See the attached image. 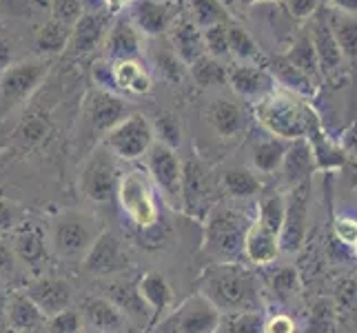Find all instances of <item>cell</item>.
<instances>
[{
	"mask_svg": "<svg viewBox=\"0 0 357 333\" xmlns=\"http://www.w3.org/2000/svg\"><path fill=\"white\" fill-rule=\"evenodd\" d=\"M198 291L222 316L262 309V291L257 276L240 262L208 265L200 276Z\"/></svg>",
	"mask_w": 357,
	"mask_h": 333,
	"instance_id": "cell-1",
	"label": "cell"
},
{
	"mask_svg": "<svg viewBox=\"0 0 357 333\" xmlns=\"http://www.w3.org/2000/svg\"><path fill=\"white\" fill-rule=\"evenodd\" d=\"M253 218L242 209L213 205L204 216L202 249L213 262H240L246 231Z\"/></svg>",
	"mask_w": 357,
	"mask_h": 333,
	"instance_id": "cell-2",
	"label": "cell"
},
{
	"mask_svg": "<svg viewBox=\"0 0 357 333\" xmlns=\"http://www.w3.org/2000/svg\"><path fill=\"white\" fill-rule=\"evenodd\" d=\"M253 114L268 135L293 142L302 140L306 135V127H309V120L315 111L289 91L275 89L255 103Z\"/></svg>",
	"mask_w": 357,
	"mask_h": 333,
	"instance_id": "cell-3",
	"label": "cell"
},
{
	"mask_svg": "<svg viewBox=\"0 0 357 333\" xmlns=\"http://www.w3.org/2000/svg\"><path fill=\"white\" fill-rule=\"evenodd\" d=\"M100 233L102 225L93 214L65 212L52 222L49 244H52V251L63 260H82Z\"/></svg>",
	"mask_w": 357,
	"mask_h": 333,
	"instance_id": "cell-4",
	"label": "cell"
},
{
	"mask_svg": "<svg viewBox=\"0 0 357 333\" xmlns=\"http://www.w3.org/2000/svg\"><path fill=\"white\" fill-rule=\"evenodd\" d=\"M118 202L127 218L138 229H153L160 220L155 187L151 178L140 169H129L120 174L116 187Z\"/></svg>",
	"mask_w": 357,
	"mask_h": 333,
	"instance_id": "cell-5",
	"label": "cell"
},
{
	"mask_svg": "<svg viewBox=\"0 0 357 333\" xmlns=\"http://www.w3.org/2000/svg\"><path fill=\"white\" fill-rule=\"evenodd\" d=\"M220 313L200 291L191 293L178 306L151 325V333H218Z\"/></svg>",
	"mask_w": 357,
	"mask_h": 333,
	"instance_id": "cell-6",
	"label": "cell"
},
{
	"mask_svg": "<svg viewBox=\"0 0 357 333\" xmlns=\"http://www.w3.org/2000/svg\"><path fill=\"white\" fill-rule=\"evenodd\" d=\"M155 142L151 120H146L140 114H129L125 120H120L114 129H109L102 135V147L118 160L125 163H133L146 151L151 149V145Z\"/></svg>",
	"mask_w": 357,
	"mask_h": 333,
	"instance_id": "cell-7",
	"label": "cell"
},
{
	"mask_svg": "<svg viewBox=\"0 0 357 333\" xmlns=\"http://www.w3.org/2000/svg\"><path fill=\"white\" fill-rule=\"evenodd\" d=\"M311 222V182L284 191V220L280 229V249L287 253H298L306 240Z\"/></svg>",
	"mask_w": 357,
	"mask_h": 333,
	"instance_id": "cell-8",
	"label": "cell"
},
{
	"mask_svg": "<svg viewBox=\"0 0 357 333\" xmlns=\"http://www.w3.org/2000/svg\"><path fill=\"white\" fill-rule=\"evenodd\" d=\"M120 171L116 165V158L100 145L91 151L82 171H80V193L84 200L93 205H105L116 195Z\"/></svg>",
	"mask_w": 357,
	"mask_h": 333,
	"instance_id": "cell-9",
	"label": "cell"
},
{
	"mask_svg": "<svg viewBox=\"0 0 357 333\" xmlns=\"http://www.w3.org/2000/svg\"><path fill=\"white\" fill-rule=\"evenodd\" d=\"M146 176L151 178L153 187L162 193V198L180 209V184H182V160L176 149L153 142L146 151Z\"/></svg>",
	"mask_w": 357,
	"mask_h": 333,
	"instance_id": "cell-10",
	"label": "cell"
},
{
	"mask_svg": "<svg viewBox=\"0 0 357 333\" xmlns=\"http://www.w3.org/2000/svg\"><path fill=\"white\" fill-rule=\"evenodd\" d=\"M49 73L47 58H31L14 63L3 76H0V96L7 105H16L27 101V98L40 87Z\"/></svg>",
	"mask_w": 357,
	"mask_h": 333,
	"instance_id": "cell-11",
	"label": "cell"
},
{
	"mask_svg": "<svg viewBox=\"0 0 357 333\" xmlns=\"http://www.w3.org/2000/svg\"><path fill=\"white\" fill-rule=\"evenodd\" d=\"M211 198V182L208 174L200 160L189 158L182 163V184H180V209L191 218H202L213 205H208Z\"/></svg>",
	"mask_w": 357,
	"mask_h": 333,
	"instance_id": "cell-12",
	"label": "cell"
},
{
	"mask_svg": "<svg viewBox=\"0 0 357 333\" xmlns=\"http://www.w3.org/2000/svg\"><path fill=\"white\" fill-rule=\"evenodd\" d=\"M309 36H311L315 54H317L319 76H322L324 80L337 82L342 78L344 69H347V63H344V56H342L340 47L335 43V36L328 27L326 9H319V14L313 16V22L309 27Z\"/></svg>",
	"mask_w": 357,
	"mask_h": 333,
	"instance_id": "cell-13",
	"label": "cell"
},
{
	"mask_svg": "<svg viewBox=\"0 0 357 333\" xmlns=\"http://www.w3.org/2000/svg\"><path fill=\"white\" fill-rule=\"evenodd\" d=\"M84 271H89L93 276H114L125 271L129 267V256L125 244L120 242V238L112 231H102L91 244V249L87 256L82 258Z\"/></svg>",
	"mask_w": 357,
	"mask_h": 333,
	"instance_id": "cell-14",
	"label": "cell"
},
{
	"mask_svg": "<svg viewBox=\"0 0 357 333\" xmlns=\"http://www.w3.org/2000/svg\"><path fill=\"white\" fill-rule=\"evenodd\" d=\"M129 116V105L118 98L114 91L96 89L87 96L84 103V120L93 133L105 135L109 129H114L120 120Z\"/></svg>",
	"mask_w": 357,
	"mask_h": 333,
	"instance_id": "cell-15",
	"label": "cell"
},
{
	"mask_svg": "<svg viewBox=\"0 0 357 333\" xmlns=\"http://www.w3.org/2000/svg\"><path fill=\"white\" fill-rule=\"evenodd\" d=\"M24 293L29 295V300L38 306L45 318H54L56 313L69 309L73 298V289L69 282L54 276L36 278Z\"/></svg>",
	"mask_w": 357,
	"mask_h": 333,
	"instance_id": "cell-16",
	"label": "cell"
},
{
	"mask_svg": "<svg viewBox=\"0 0 357 333\" xmlns=\"http://www.w3.org/2000/svg\"><path fill=\"white\" fill-rule=\"evenodd\" d=\"M206 122L213 129V133L222 140L240 138L246 131V114L244 109L231 101V98H215L206 107Z\"/></svg>",
	"mask_w": 357,
	"mask_h": 333,
	"instance_id": "cell-17",
	"label": "cell"
},
{
	"mask_svg": "<svg viewBox=\"0 0 357 333\" xmlns=\"http://www.w3.org/2000/svg\"><path fill=\"white\" fill-rule=\"evenodd\" d=\"M280 253V233L260 225L253 218L242 246V256L246 258V262H251L253 267H268L278 260Z\"/></svg>",
	"mask_w": 357,
	"mask_h": 333,
	"instance_id": "cell-18",
	"label": "cell"
},
{
	"mask_svg": "<svg viewBox=\"0 0 357 333\" xmlns=\"http://www.w3.org/2000/svg\"><path fill=\"white\" fill-rule=\"evenodd\" d=\"M227 82L238 96L246 98V101H262L264 96L275 91V80L273 76L262 69L260 65H236L229 69Z\"/></svg>",
	"mask_w": 357,
	"mask_h": 333,
	"instance_id": "cell-19",
	"label": "cell"
},
{
	"mask_svg": "<svg viewBox=\"0 0 357 333\" xmlns=\"http://www.w3.org/2000/svg\"><path fill=\"white\" fill-rule=\"evenodd\" d=\"M140 300L144 302L146 311L151 316V323L160 320L165 313L174 309V289L169 280L160 271H146V274L135 282Z\"/></svg>",
	"mask_w": 357,
	"mask_h": 333,
	"instance_id": "cell-20",
	"label": "cell"
},
{
	"mask_svg": "<svg viewBox=\"0 0 357 333\" xmlns=\"http://www.w3.org/2000/svg\"><path fill=\"white\" fill-rule=\"evenodd\" d=\"M174 22V9L167 0H133L131 24L144 36H160Z\"/></svg>",
	"mask_w": 357,
	"mask_h": 333,
	"instance_id": "cell-21",
	"label": "cell"
},
{
	"mask_svg": "<svg viewBox=\"0 0 357 333\" xmlns=\"http://www.w3.org/2000/svg\"><path fill=\"white\" fill-rule=\"evenodd\" d=\"M49 236L45 233L43 227L29 225V222H20L16 227V238H14V253L16 260H20L31 267L38 269L49 260Z\"/></svg>",
	"mask_w": 357,
	"mask_h": 333,
	"instance_id": "cell-22",
	"label": "cell"
},
{
	"mask_svg": "<svg viewBox=\"0 0 357 333\" xmlns=\"http://www.w3.org/2000/svg\"><path fill=\"white\" fill-rule=\"evenodd\" d=\"M313 171H315V160H313L309 142L304 138L289 142L287 156L282 160V167H280L282 187L291 189V187H298L302 182H311Z\"/></svg>",
	"mask_w": 357,
	"mask_h": 333,
	"instance_id": "cell-23",
	"label": "cell"
},
{
	"mask_svg": "<svg viewBox=\"0 0 357 333\" xmlns=\"http://www.w3.org/2000/svg\"><path fill=\"white\" fill-rule=\"evenodd\" d=\"M107 31H109V16L98 14V11H91V14L87 11L71 27V40L67 49H71L78 56L89 54L107 38Z\"/></svg>",
	"mask_w": 357,
	"mask_h": 333,
	"instance_id": "cell-24",
	"label": "cell"
},
{
	"mask_svg": "<svg viewBox=\"0 0 357 333\" xmlns=\"http://www.w3.org/2000/svg\"><path fill=\"white\" fill-rule=\"evenodd\" d=\"M220 191L231 200H253L264 191L262 178L249 167H229L218 180Z\"/></svg>",
	"mask_w": 357,
	"mask_h": 333,
	"instance_id": "cell-25",
	"label": "cell"
},
{
	"mask_svg": "<svg viewBox=\"0 0 357 333\" xmlns=\"http://www.w3.org/2000/svg\"><path fill=\"white\" fill-rule=\"evenodd\" d=\"M169 38L174 45V54L182 60L184 65L191 67L200 56H204V43H202V34L195 27L193 20L180 18L174 20L169 27Z\"/></svg>",
	"mask_w": 357,
	"mask_h": 333,
	"instance_id": "cell-26",
	"label": "cell"
},
{
	"mask_svg": "<svg viewBox=\"0 0 357 333\" xmlns=\"http://www.w3.org/2000/svg\"><path fill=\"white\" fill-rule=\"evenodd\" d=\"M107 56L120 63V60H138L140 56V31L133 27L131 20L118 18L105 38Z\"/></svg>",
	"mask_w": 357,
	"mask_h": 333,
	"instance_id": "cell-27",
	"label": "cell"
},
{
	"mask_svg": "<svg viewBox=\"0 0 357 333\" xmlns=\"http://www.w3.org/2000/svg\"><path fill=\"white\" fill-rule=\"evenodd\" d=\"M84 320L100 333H122L127 329V316L109 298H91L84 302Z\"/></svg>",
	"mask_w": 357,
	"mask_h": 333,
	"instance_id": "cell-28",
	"label": "cell"
},
{
	"mask_svg": "<svg viewBox=\"0 0 357 333\" xmlns=\"http://www.w3.org/2000/svg\"><path fill=\"white\" fill-rule=\"evenodd\" d=\"M326 20L344 56V63L351 69H357V16L340 14V11L331 9L326 11Z\"/></svg>",
	"mask_w": 357,
	"mask_h": 333,
	"instance_id": "cell-29",
	"label": "cell"
},
{
	"mask_svg": "<svg viewBox=\"0 0 357 333\" xmlns=\"http://www.w3.org/2000/svg\"><path fill=\"white\" fill-rule=\"evenodd\" d=\"M289 142L280 140L275 135H266V138H260L253 145L251 151V167L257 176H271L278 174L282 167V160L287 156Z\"/></svg>",
	"mask_w": 357,
	"mask_h": 333,
	"instance_id": "cell-30",
	"label": "cell"
},
{
	"mask_svg": "<svg viewBox=\"0 0 357 333\" xmlns=\"http://www.w3.org/2000/svg\"><path fill=\"white\" fill-rule=\"evenodd\" d=\"M5 316H7L9 327L18 333H31L45 323V316L40 313L38 306L29 300L27 293L11 295L5 306Z\"/></svg>",
	"mask_w": 357,
	"mask_h": 333,
	"instance_id": "cell-31",
	"label": "cell"
},
{
	"mask_svg": "<svg viewBox=\"0 0 357 333\" xmlns=\"http://www.w3.org/2000/svg\"><path fill=\"white\" fill-rule=\"evenodd\" d=\"M114 80H116V91H125L133 96L149 94L153 87L149 71H146L138 60H120V63H116Z\"/></svg>",
	"mask_w": 357,
	"mask_h": 333,
	"instance_id": "cell-32",
	"label": "cell"
},
{
	"mask_svg": "<svg viewBox=\"0 0 357 333\" xmlns=\"http://www.w3.org/2000/svg\"><path fill=\"white\" fill-rule=\"evenodd\" d=\"M284 60L298 69L302 76L309 78L313 84H319V65H317V54H315V47H313V40H311V36L309 31H304L300 34L298 38L293 40L291 49L287 52Z\"/></svg>",
	"mask_w": 357,
	"mask_h": 333,
	"instance_id": "cell-33",
	"label": "cell"
},
{
	"mask_svg": "<svg viewBox=\"0 0 357 333\" xmlns=\"http://www.w3.org/2000/svg\"><path fill=\"white\" fill-rule=\"evenodd\" d=\"M69 40H71V27L56 18L45 20L38 27V31H36V49L43 56L63 54L69 47Z\"/></svg>",
	"mask_w": 357,
	"mask_h": 333,
	"instance_id": "cell-34",
	"label": "cell"
},
{
	"mask_svg": "<svg viewBox=\"0 0 357 333\" xmlns=\"http://www.w3.org/2000/svg\"><path fill=\"white\" fill-rule=\"evenodd\" d=\"M271 76H273V80H280L284 87H289L291 91L295 94H304V96H313L317 84H313L306 76H302V73L291 67L284 58H275L268 63V69H266Z\"/></svg>",
	"mask_w": 357,
	"mask_h": 333,
	"instance_id": "cell-35",
	"label": "cell"
},
{
	"mask_svg": "<svg viewBox=\"0 0 357 333\" xmlns=\"http://www.w3.org/2000/svg\"><path fill=\"white\" fill-rule=\"evenodd\" d=\"M229 54H233L238 60H244L246 65L257 63L262 67V63H264L260 47L255 45L251 34L242 29L240 24H229Z\"/></svg>",
	"mask_w": 357,
	"mask_h": 333,
	"instance_id": "cell-36",
	"label": "cell"
},
{
	"mask_svg": "<svg viewBox=\"0 0 357 333\" xmlns=\"http://www.w3.org/2000/svg\"><path fill=\"white\" fill-rule=\"evenodd\" d=\"M191 76H193V80L198 82L202 89H206V87H220V84L227 82L229 69L222 63H220L218 58L204 54V56H200L191 65Z\"/></svg>",
	"mask_w": 357,
	"mask_h": 333,
	"instance_id": "cell-37",
	"label": "cell"
},
{
	"mask_svg": "<svg viewBox=\"0 0 357 333\" xmlns=\"http://www.w3.org/2000/svg\"><path fill=\"white\" fill-rule=\"evenodd\" d=\"M268 289L280 302H289L298 298L302 291V280L295 267H280L268 278Z\"/></svg>",
	"mask_w": 357,
	"mask_h": 333,
	"instance_id": "cell-38",
	"label": "cell"
},
{
	"mask_svg": "<svg viewBox=\"0 0 357 333\" xmlns=\"http://www.w3.org/2000/svg\"><path fill=\"white\" fill-rule=\"evenodd\" d=\"M255 220L260 222V225L280 233L282 220H284V191H271V193L260 195Z\"/></svg>",
	"mask_w": 357,
	"mask_h": 333,
	"instance_id": "cell-39",
	"label": "cell"
},
{
	"mask_svg": "<svg viewBox=\"0 0 357 333\" xmlns=\"http://www.w3.org/2000/svg\"><path fill=\"white\" fill-rule=\"evenodd\" d=\"M191 14L198 29H208L213 24H229V11L220 0H191Z\"/></svg>",
	"mask_w": 357,
	"mask_h": 333,
	"instance_id": "cell-40",
	"label": "cell"
},
{
	"mask_svg": "<svg viewBox=\"0 0 357 333\" xmlns=\"http://www.w3.org/2000/svg\"><path fill=\"white\" fill-rule=\"evenodd\" d=\"M109 300H112L127 318L149 316L144 302L140 300L135 285H116V287H112V289H109Z\"/></svg>",
	"mask_w": 357,
	"mask_h": 333,
	"instance_id": "cell-41",
	"label": "cell"
},
{
	"mask_svg": "<svg viewBox=\"0 0 357 333\" xmlns=\"http://www.w3.org/2000/svg\"><path fill=\"white\" fill-rule=\"evenodd\" d=\"M264 318L260 311L227 313L220 320L218 333H262Z\"/></svg>",
	"mask_w": 357,
	"mask_h": 333,
	"instance_id": "cell-42",
	"label": "cell"
},
{
	"mask_svg": "<svg viewBox=\"0 0 357 333\" xmlns=\"http://www.w3.org/2000/svg\"><path fill=\"white\" fill-rule=\"evenodd\" d=\"M151 129H153V138L155 142L171 147L176 149L182 142V127H180V120L171 114H158L155 120L151 122Z\"/></svg>",
	"mask_w": 357,
	"mask_h": 333,
	"instance_id": "cell-43",
	"label": "cell"
},
{
	"mask_svg": "<svg viewBox=\"0 0 357 333\" xmlns=\"http://www.w3.org/2000/svg\"><path fill=\"white\" fill-rule=\"evenodd\" d=\"M49 131H52L49 118L43 114V111H33V114H29L20 125V140L27 147H36L47 138Z\"/></svg>",
	"mask_w": 357,
	"mask_h": 333,
	"instance_id": "cell-44",
	"label": "cell"
},
{
	"mask_svg": "<svg viewBox=\"0 0 357 333\" xmlns=\"http://www.w3.org/2000/svg\"><path fill=\"white\" fill-rule=\"evenodd\" d=\"M204 52L213 58L229 56V24H213V27L202 29Z\"/></svg>",
	"mask_w": 357,
	"mask_h": 333,
	"instance_id": "cell-45",
	"label": "cell"
},
{
	"mask_svg": "<svg viewBox=\"0 0 357 333\" xmlns=\"http://www.w3.org/2000/svg\"><path fill=\"white\" fill-rule=\"evenodd\" d=\"M158 71L162 73V78L171 84H180L184 80V63L174 54V52H165L158 56Z\"/></svg>",
	"mask_w": 357,
	"mask_h": 333,
	"instance_id": "cell-46",
	"label": "cell"
},
{
	"mask_svg": "<svg viewBox=\"0 0 357 333\" xmlns=\"http://www.w3.org/2000/svg\"><path fill=\"white\" fill-rule=\"evenodd\" d=\"M49 9H52L56 20L69 24V27H73L76 20L84 14L80 0H49Z\"/></svg>",
	"mask_w": 357,
	"mask_h": 333,
	"instance_id": "cell-47",
	"label": "cell"
},
{
	"mask_svg": "<svg viewBox=\"0 0 357 333\" xmlns=\"http://www.w3.org/2000/svg\"><path fill=\"white\" fill-rule=\"evenodd\" d=\"M49 331L52 333H80L82 331V318L69 306V309L49 318Z\"/></svg>",
	"mask_w": 357,
	"mask_h": 333,
	"instance_id": "cell-48",
	"label": "cell"
},
{
	"mask_svg": "<svg viewBox=\"0 0 357 333\" xmlns=\"http://www.w3.org/2000/svg\"><path fill=\"white\" fill-rule=\"evenodd\" d=\"M333 231H335V238L340 244L344 246H351L357 242V220L351 216H337L333 222Z\"/></svg>",
	"mask_w": 357,
	"mask_h": 333,
	"instance_id": "cell-49",
	"label": "cell"
},
{
	"mask_svg": "<svg viewBox=\"0 0 357 333\" xmlns=\"http://www.w3.org/2000/svg\"><path fill=\"white\" fill-rule=\"evenodd\" d=\"M287 11L295 20H311L317 9H322V0H284Z\"/></svg>",
	"mask_w": 357,
	"mask_h": 333,
	"instance_id": "cell-50",
	"label": "cell"
},
{
	"mask_svg": "<svg viewBox=\"0 0 357 333\" xmlns=\"http://www.w3.org/2000/svg\"><path fill=\"white\" fill-rule=\"evenodd\" d=\"M20 207L9 202L5 198H0V233H9L16 231V227L20 225Z\"/></svg>",
	"mask_w": 357,
	"mask_h": 333,
	"instance_id": "cell-51",
	"label": "cell"
},
{
	"mask_svg": "<svg viewBox=\"0 0 357 333\" xmlns=\"http://www.w3.org/2000/svg\"><path fill=\"white\" fill-rule=\"evenodd\" d=\"M298 331V323L289 313H273L264 318L262 333H295Z\"/></svg>",
	"mask_w": 357,
	"mask_h": 333,
	"instance_id": "cell-52",
	"label": "cell"
},
{
	"mask_svg": "<svg viewBox=\"0 0 357 333\" xmlns=\"http://www.w3.org/2000/svg\"><path fill=\"white\" fill-rule=\"evenodd\" d=\"M91 76H93V82H96L100 89H105V91H116L114 65H109V63H105V60H100V63H96V65H93Z\"/></svg>",
	"mask_w": 357,
	"mask_h": 333,
	"instance_id": "cell-53",
	"label": "cell"
},
{
	"mask_svg": "<svg viewBox=\"0 0 357 333\" xmlns=\"http://www.w3.org/2000/svg\"><path fill=\"white\" fill-rule=\"evenodd\" d=\"M340 149L347 156V160H353L357 165V120H353L351 125L342 131L340 135Z\"/></svg>",
	"mask_w": 357,
	"mask_h": 333,
	"instance_id": "cell-54",
	"label": "cell"
},
{
	"mask_svg": "<svg viewBox=\"0 0 357 333\" xmlns=\"http://www.w3.org/2000/svg\"><path fill=\"white\" fill-rule=\"evenodd\" d=\"M14 267H16V253H14V249H11L7 242L0 240V276L9 274V271H14Z\"/></svg>",
	"mask_w": 357,
	"mask_h": 333,
	"instance_id": "cell-55",
	"label": "cell"
},
{
	"mask_svg": "<svg viewBox=\"0 0 357 333\" xmlns=\"http://www.w3.org/2000/svg\"><path fill=\"white\" fill-rule=\"evenodd\" d=\"M14 65V47H11L9 40L0 38V76Z\"/></svg>",
	"mask_w": 357,
	"mask_h": 333,
	"instance_id": "cell-56",
	"label": "cell"
},
{
	"mask_svg": "<svg viewBox=\"0 0 357 333\" xmlns=\"http://www.w3.org/2000/svg\"><path fill=\"white\" fill-rule=\"evenodd\" d=\"M333 11H340V14H349V16H357V0H328Z\"/></svg>",
	"mask_w": 357,
	"mask_h": 333,
	"instance_id": "cell-57",
	"label": "cell"
},
{
	"mask_svg": "<svg viewBox=\"0 0 357 333\" xmlns=\"http://www.w3.org/2000/svg\"><path fill=\"white\" fill-rule=\"evenodd\" d=\"M133 0H102V5L112 11V14H120L125 7H131Z\"/></svg>",
	"mask_w": 357,
	"mask_h": 333,
	"instance_id": "cell-58",
	"label": "cell"
},
{
	"mask_svg": "<svg viewBox=\"0 0 357 333\" xmlns=\"http://www.w3.org/2000/svg\"><path fill=\"white\" fill-rule=\"evenodd\" d=\"M242 7H253L257 3H275V0H238Z\"/></svg>",
	"mask_w": 357,
	"mask_h": 333,
	"instance_id": "cell-59",
	"label": "cell"
},
{
	"mask_svg": "<svg viewBox=\"0 0 357 333\" xmlns=\"http://www.w3.org/2000/svg\"><path fill=\"white\" fill-rule=\"evenodd\" d=\"M80 333H100V331H96V329H82Z\"/></svg>",
	"mask_w": 357,
	"mask_h": 333,
	"instance_id": "cell-60",
	"label": "cell"
},
{
	"mask_svg": "<svg viewBox=\"0 0 357 333\" xmlns=\"http://www.w3.org/2000/svg\"><path fill=\"white\" fill-rule=\"evenodd\" d=\"M353 256H355V260H357V242L353 244Z\"/></svg>",
	"mask_w": 357,
	"mask_h": 333,
	"instance_id": "cell-61",
	"label": "cell"
},
{
	"mask_svg": "<svg viewBox=\"0 0 357 333\" xmlns=\"http://www.w3.org/2000/svg\"><path fill=\"white\" fill-rule=\"evenodd\" d=\"M167 3H169V0H167Z\"/></svg>",
	"mask_w": 357,
	"mask_h": 333,
	"instance_id": "cell-62",
	"label": "cell"
}]
</instances>
